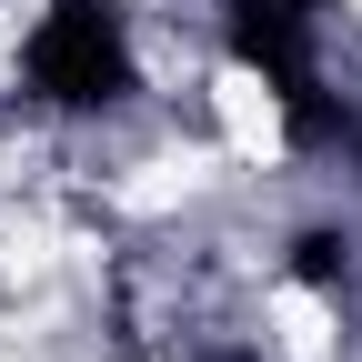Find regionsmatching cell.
<instances>
[{"label":"cell","mask_w":362,"mask_h":362,"mask_svg":"<svg viewBox=\"0 0 362 362\" xmlns=\"http://www.w3.org/2000/svg\"><path fill=\"white\" fill-rule=\"evenodd\" d=\"M232 51L292 101V121H322V101H312V11L302 0H232Z\"/></svg>","instance_id":"2"},{"label":"cell","mask_w":362,"mask_h":362,"mask_svg":"<svg viewBox=\"0 0 362 362\" xmlns=\"http://www.w3.org/2000/svg\"><path fill=\"white\" fill-rule=\"evenodd\" d=\"M30 81L51 90V101H71V111H90V101H121V90H131L121 30L90 11V0H61L51 21H40V40H30Z\"/></svg>","instance_id":"1"}]
</instances>
